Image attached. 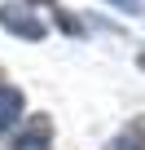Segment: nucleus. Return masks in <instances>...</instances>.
<instances>
[{"label": "nucleus", "instance_id": "nucleus-3", "mask_svg": "<svg viewBox=\"0 0 145 150\" xmlns=\"http://www.w3.org/2000/svg\"><path fill=\"white\" fill-rule=\"evenodd\" d=\"M18 115H22V93H18L13 84H5V80H0V132H5Z\"/></svg>", "mask_w": 145, "mask_h": 150}, {"label": "nucleus", "instance_id": "nucleus-7", "mask_svg": "<svg viewBox=\"0 0 145 150\" xmlns=\"http://www.w3.org/2000/svg\"><path fill=\"white\" fill-rule=\"evenodd\" d=\"M141 66H145V53H141Z\"/></svg>", "mask_w": 145, "mask_h": 150}, {"label": "nucleus", "instance_id": "nucleus-4", "mask_svg": "<svg viewBox=\"0 0 145 150\" xmlns=\"http://www.w3.org/2000/svg\"><path fill=\"white\" fill-rule=\"evenodd\" d=\"M110 150H145V115H141V119H132V124L110 141Z\"/></svg>", "mask_w": 145, "mask_h": 150}, {"label": "nucleus", "instance_id": "nucleus-2", "mask_svg": "<svg viewBox=\"0 0 145 150\" xmlns=\"http://www.w3.org/2000/svg\"><path fill=\"white\" fill-rule=\"evenodd\" d=\"M48 137H53V124H48L44 115H35V119H31V124L13 137V150H35V146H44Z\"/></svg>", "mask_w": 145, "mask_h": 150}, {"label": "nucleus", "instance_id": "nucleus-5", "mask_svg": "<svg viewBox=\"0 0 145 150\" xmlns=\"http://www.w3.org/2000/svg\"><path fill=\"white\" fill-rule=\"evenodd\" d=\"M114 5H119V9H127V13H132V9H136V0H114Z\"/></svg>", "mask_w": 145, "mask_h": 150}, {"label": "nucleus", "instance_id": "nucleus-1", "mask_svg": "<svg viewBox=\"0 0 145 150\" xmlns=\"http://www.w3.org/2000/svg\"><path fill=\"white\" fill-rule=\"evenodd\" d=\"M0 27L13 31V35H22V40H40V35H44V22L31 18V13L18 9V5H0Z\"/></svg>", "mask_w": 145, "mask_h": 150}, {"label": "nucleus", "instance_id": "nucleus-6", "mask_svg": "<svg viewBox=\"0 0 145 150\" xmlns=\"http://www.w3.org/2000/svg\"><path fill=\"white\" fill-rule=\"evenodd\" d=\"M31 5H48V0H31Z\"/></svg>", "mask_w": 145, "mask_h": 150}]
</instances>
